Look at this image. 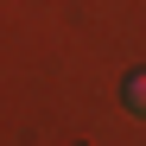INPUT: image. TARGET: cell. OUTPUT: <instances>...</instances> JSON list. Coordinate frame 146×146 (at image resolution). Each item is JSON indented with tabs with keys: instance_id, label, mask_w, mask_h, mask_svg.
Segmentation results:
<instances>
[{
	"instance_id": "1",
	"label": "cell",
	"mask_w": 146,
	"mask_h": 146,
	"mask_svg": "<svg viewBox=\"0 0 146 146\" xmlns=\"http://www.w3.org/2000/svg\"><path fill=\"white\" fill-rule=\"evenodd\" d=\"M121 102H127V108H140V114H146V70H133V76L121 83Z\"/></svg>"
}]
</instances>
